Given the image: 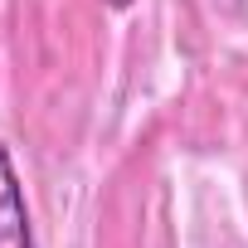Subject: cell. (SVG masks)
Masks as SVG:
<instances>
[{
	"mask_svg": "<svg viewBox=\"0 0 248 248\" xmlns=\"http://www.w3.org/2000/svg\"><path fill=\"white\" fill-rule=\"evenodd\" d=\"M102 5H107V10H132L137 0H102Z\"/></svg>",
	"mask_w": 248,
	"mask_h": 248,
	"instance_id": "7a4b0ae2",
	"label": "cell"
},
{
	"mask_svg": "<svg viewBox=\"0 0 248 248\" xmlns=\"http://www.w3.org/2000/svg\"><path fill=\"white\" fill-rule=\"evenodd\" d=\"M0 248H34V219L10 146L0 141Z\"/></svg>",
	"mask_w": 248,
	"mask_h": 248,
	"instance_id": "6da1fadb",
	"label": "cell"
}]
</instances>
